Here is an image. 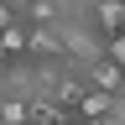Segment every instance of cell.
Wrapping results in <instances>:
<instances>
[{
  "mask_svg": "<svg viewBox=\"0 0 125 125\" xmlns=\"http://www.w3.org/2000/svg\"><path fill=\"white\" fill-rule=\"evenodd\" d=\"M57 42H62V57L73 73H83L89 62L104 57V31L94 21H57Z\"/></svg>",
  "mask_w": 125,
  "mask_h": 125,
  "instance_id": "cell-1",
  "label": "cell"
},
{
  "mask_svg": "<svg viewBox=\"0 0 125 125\" xmlns=\"http://www.w3.org/2000/svg\"><path fill=\"white\" fill-rule=\"evenodd\" d=\"M115 109H120L115 94H104V89H83V94H78V104H73V115L83 120V125H94V120H109Z\"/></svg>",
  "mask_w": 125,
  "mask_h": 125,
  "instance_id": "cell-2",
  "label": "cell"
},
{
  "mask_svg": "<svg viewBox=\"0 0 125 125\" xmlns=\"http://www.w3.org/2000/svg\"><path fill=\"white\" fill-rule=\"evenodd\" d=\"M31 26V21H26ZM26 57L31 62H47V57H62V42H57V26H31L26 37Z\"/></svg>",
  "mask_w": 125,
  "mask_h": 125,
  "instance_id": "cell-3",
  "label": "cell"
},
{
  "mask_svg": "<svg viewBox=\"0 0 125 125\" xmlns=\"http://www.w3.org/2000/svg\"><path fill=\"white\" fill-rule=\"evenodd\" d=\"M89 21L99 26L104 37H120V31H125V0H94Z\"/></svg>",
  "mask_w": 125,
  "mask_h": 125,
  "instance_id": "cell-4",
  "label": "cell"
},
{
  "mask_svg": "<svg viewBox=\"0 0 125 125\" xmlns=\"http://www.w3.org/2000/svg\"><path fill=\"white\" fill-rule=\"evenodd\" d=\"M83 83H89V89H104V94H120V89H125V73H120L109 57H99V62L83 68Z\"/></svg>",
  "mask_w": 125,
  "mask_h": 125,
  "instance_id": "cell-5",
  "label": "cell"
},
{
  "mask_svg": "<svg viewBox=\"0 0 125 125\" xmlns=\"http://www.w3.org/2000/svg\"><path fill=\"white\" fill-rule=\"evenodd\" d=\"M31 120H37L31 99H21V94H0V125H31Z\"/></svg>",
  "mask_w": 125,
  "mask_h": 125,
  "instance_id": "cell-6",
  "label": "cell"
},
{
  "mask_svg": "<svg viewBox=\"0 0 125 125\" xmlns=\"http://www.w3.org/2000/svg\"><path fill=\"white\" fill-rule=\"evenodd\" d=\"M26 37H31V26H26V21H10L5 31H0V62L26 57Z\"/></svg>",
  "mask_w": 125,
  "mask_h": 125,
  "instance_id": "cell-7",
  "label": "cell"
},
{
  "mask_svg": "<svg viewBox=\"0 0 125 125\" xmlns=\"http://www.w3.org/2000/svg\"><path fill=\"white\" fill-rule=\"evenodd\" d=\"M10 21H21V16H16V5H10V0H0V31H5Z\"/></svg>",
  "mask_w": 125,
  "mask_h": 125,
  "instance_id": "cell-8",
  "label": "cell"
},
{
  "mask_svg": "<svg viewBox=\"0 0 125 125\" xmlns=\"http://www.w3.org/2000/svg\"><path fill=\"white\" fill-rule=\"evenodd\" d=\"M10 5H16V16H21V10H26V5H31V0H10Z\"/></svg>",
  "mask_w": 125,
  "mask_h": 125,
  "instance_id": "cell-9",
  "label": "cell"
}]
</instances>
